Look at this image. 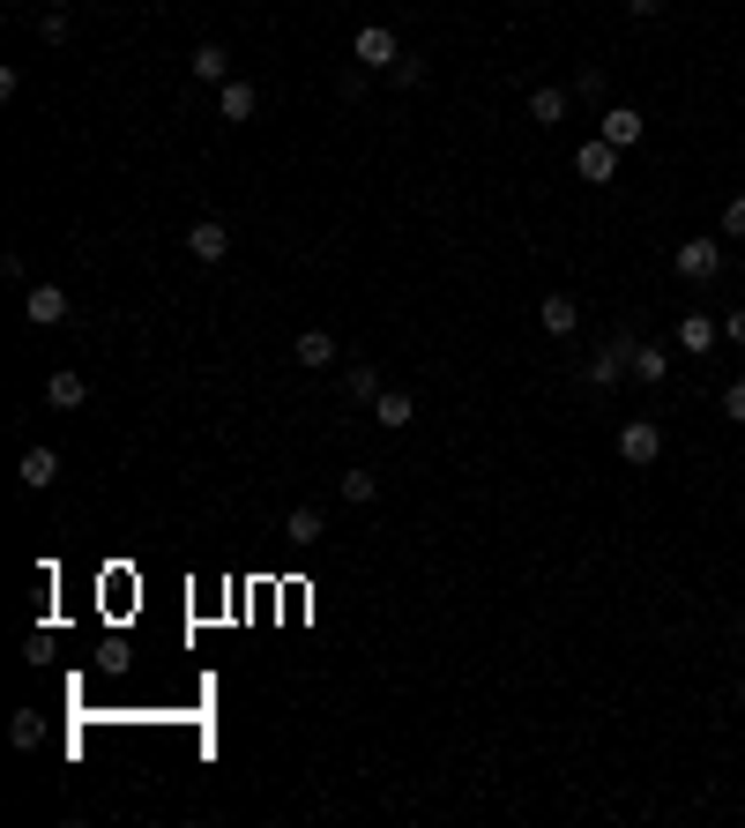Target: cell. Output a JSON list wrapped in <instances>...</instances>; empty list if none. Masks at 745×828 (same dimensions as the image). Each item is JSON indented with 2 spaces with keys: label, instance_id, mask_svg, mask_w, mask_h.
<instances>
[{
  "label": "cell",
  "instance_id": "6da1fadb",
  "mask_svg": "<svg viewBox=\"0 0 745 828\" xmlns=\"http://www.w3.org/2000/svg\"><path fill=\"white\" fill-rule=\"evenodd\" d=\"M350 60H358L366 76H388V68H396V60H403L396 30H388V23H366V30H358V38H350Z\"/></svg>",
  "mask_w": 745,
  "mask_h": 828
},
{
  "label": "cell",
  "instance_id": "7a4b0ae2",
  "mask_svg": "<svg viewBox=\"0 0 745 828\" xmlns=\"http://www.w3.org/2000/svg\"><path fill=\"white\" fill-rule=\"evenodd\" d=\"M670 269L686 276V284H716V276H723V247H716V239H678Z\"/></svg>",
  "mask_w": 745,
  "mask_h": 828
},
{
  "label": "cell",
  "instance_id": "3957f363",
  "mask_svg": "<svg viewBox=\"0 0 745 828\" xmlns=\"http://www.w3.org/2000/svg\"><path fill=\"white\" fill-rule=\"evenodd\" d=\"M619 455L634 463V471H648V463L664 455V426H656V418H626V426H619Z\"/></svg>",
  "mask_w": 745,
  "mask_h": 828
},
{
  "label": "cell",
  "instance_id": "277c9868",
  "mask_svg": "<svg viewBox=\"0 0 745 828\" xmlns=\"http://www.w3.org/2000/svg\"><path fill=\"white\" fill-rule=\"evenodd\" d=\"M254 112H261V90H254V82H239V76L217 82V120L224 127H247Z\"/></svg>",
  "mask_w": 745,
  "mask_h": 828
},
{
  "label": "cell",
  "instance_id": "5b68a950",
  "mask_svg": "<svg viewBox=\"0 0 745 828\" xmlns=\"http://www.w3.org/2000/svg\"><path fill=\"white\" fill-rule=\"evenodd\" d=\"M23 322H30V328H60V322H68V292H60V284H30Z\"/></svg>",
  "mask_w": 745,
  "mask_h": 828
},
{
  "label": "cell",
  "instance_id": "8992f818",
  "mask_svg": "<svg viewBox=\"0 0 745 828\" xmlns=\"http://www.w3.org/2000/svg\"><path fill=\"white\" fill-rule=\"evenodd\" d=\"M574 172L589 179V187H604V179L619 172V150H612V142H604V135H589V142H582V150H574Z\"/></svg>",
  "mask_w": 745,
  "mask_h": 828
},
{
  "label": "cell",
  "instance_id": "52a82bcc",
  "mask_svg": "<svg viewBox=\"0 0 745 828\" xmlns=\"http://www.w3.org/2000/svg\"><path fill=\"white\" fill-rule=\"evenodd\" d=\"M626 352H634V344H626V336H612V344L582 366V374H589V388H619V381H626Z\"/></svg>",
  "mask_w": 745,
  "mask_h": 828
},
{
  "label": "cell",
  "instance_id": "ba28073f",
  "mask_svg": "<svg viewBox=\"0 0 745 828\" xmlns=\"http://www.w3.org/2000/svg\"><path fill=\"white\" fill-rule=\"evenodd\" d=\"M596 135H604L612 150H634V142H642V112H634V105H604V120H596Z\"/></svg>",
  "mask_w": 745,
  "mask_h": 828
},
{
  "label": "cell",
  "instance_id": "9c48e42d",
  "mask_svg": "<svg viewBox=\"0 0 745 828\" xmlns=\"http://www.w3.org/2000/svg\"><path fill=\"white\" fill-rule=\"evenodd\" d=\"M187 254H195V262H224V254H231V231H224V217H201V225H187Z\"/></svg>",
  "mask_w": 745,
  "mask_h": 828
},
{
  "label": "cell",
  "instance_id": "30bf717a",
  "mask_svg": "<svg viewBox=\"0 0 745 828\" xmlns=\"http://www.w3.org/2000/svg\"><path fill=\"white\" fill-rule=\"evenodd\" d=\"M82 396H90V381L74 374V366H52V374H46V403H52V411H82Z\"/></svg>",
  "mask_w": 745,
  "mask_h": 828
},
{
  "label": "cell",
  "instance_id": "8fae6325",
  "mask_svg": "<svg viewBox=\"0 0 745 828\" xmlns=\"http://www.w3.org/2000/svg\"><path fill=\"white\" fill-rule=\"evenodd\" d=\"M291 358L306 366V374H321V366H336V336H328V328H298Z\"/></svg>",
  "mask_w": 745,
  "mask_h": 828
},
{
  "label": "cell",
  "instance_id": "7c38bea8",
  "mask_svg": "<svg viewBox=\"0 0 745 828\" xmlns=\"http://www.w3.org/2000/svg\"><path fill=\"white\" fill-rule=\"evenodd\" d=\"M574 112V90H559V82H545V90H529V120L537 127H559Z\"/></svg>",
  "mask_w": 745,
  "mask_h": 828
},
{
  "label": "cell",
  "instance_id": "4fadbf2b",
  "mask_svg": "<svg viewBox=\"0 0 745 828\" xmlns=\"http://www.w3.org/2000/svg\"><path fill=\"white\" fill-rule=\"evenodd\" d=\"M187 76H195V82H231V52H224L217 38H209V46L187 52Z\"/></svg>",
  "mask_w": 745,
  "mask_h": 828
},
{
  "label": "cell",
  "instance_id": "5bb4252c",
  "mask_svg": "<svg viewBox=\"0 0 745 828\" xmlns=\"http://www.w3.org/2000/svg\"><path fill=\"white\" fill-rule=\"evenodd\" d=\"M626 374L656 388V381H670V352L664 344H634V352H626Z\"/></svg>",
  "mask_w": 745,
  "mask_h": 828
},
{
  "label": "cell",
  "instance_id": "9a60e30c",
  "mask_svg": "<svg viewBox=\"0 0 745 828\" xmlns=\"http://www.w3.org/2000/svg\"><path fill=\"white\" fill-rule=\"evenodd\" d=\"M410 418H418V403L403 396V388H380V396H372V426L403 433V426H410Z\"/></svg>",
  "mask_w": 745,
  "mask_h": 828
},
{
  "label": "cell",
  "instance_id": "2e32d148",
  "mask_svg": "<svg viewBox=\"0 0 745 828\" xmlns=\"http://www.w3.org/2000/svg\"><path fill=\"white\" fill-rule=\"evenodd\" d=\"M716 336H723V322H708V314H686V322H678V352L708 358V352H716Z\"/></svg>",
  "mask_w": 745,
  "mask_h": 828
},
{
  "label": "cell",
  "instance_id": "e0dca14e",
  "mask_svg": "<svg viewBox=\"0 0 745 828\" xmlns=\"http://www.w3.org/2000/svg\"><path fill=\"white\" fill-rule=\"evenodd\" d=\"M537 322H545L552 336H574V328H582V306H574L567 292H545V306H537Z\"/></svg>",
  "mask_w": 745,
  "mask_h": 828
},
{
  "label": "cell",
  "instance_id": "ac0fdd59",
  "mask_svg": "<svg viewBox=\"0 0 745 828\" xmlns=\"http://www.w3.org/2000/svg\"><path fill=\"white\" fill-rule=\"evenodd\" d=\"M16 477H23L30 493H46L52 477H60V455H52V448H23V471H16Z\"/></svg>",
  "mask_w": 745,
  "mask_h": 828
},
{
  "label": "cell",
  "instance_id": "d6986e66",
  "mask_svg": "<svg viewBox=\"0 0 745 828\" xmlns=\"http://www.w3.org/2000/svg\"><path fill=\"white\" fill-rule=\"evenodd\" d=\"M321 530H328V515H321V507H291L284 538H291V545H321Z\"/></svg>",
  "mask_w": 745,
  "mask_h": 828
},
{
  "label": "cell",
  "instance_id": "ffe728a7",
  "mask_svg": "<svg viewBox=\"0 0 745 828\" xmlns=\"http://www.w3.org/2000/svg\"><path fill=\"white\" fill-rule=\"evenodd\" d=\"M8 739H16V747H38V739H46V717H38V709H16V724H8Z\"/></svg>",
  "mask_w": 745,
  "mask_h": 828
},
{
  "label": "cell",
  "instance_id": "44dd1931",
  "mask_svg": "<svg viewBox=\"0 0 745 828\" xmlns=\"http://www.w3.org/2000/svg\"><path fill=\"white\" fill-rule=\"evenodd\" d=\"M344 388H350V403H372V396H380V374H372L366 358H358V366L344 374Z\"/></svg>",
  "mask_w": 745,
  "mask_h": 828
},
{
  "label": "cell",
  "instance_id": "7402d4cb",
  "mask_svg": "<svg viewBox=\"0 0 745 828\" xmlns=\"http://www.w3.org/2000/svg\"><path fill=\"white\" fill-rule=\"evenodd\" d=\"M372 493H380V477H372V471H344V501H358V507H366Z\"/></svg>",
  "mask_w": 745,
  "mask_h": 828
},
{
  "label": "cell",
  "instance_id": "603a6c76",
  "mask_svg": "<svg viewBox=\"0 0 745 828\" xmlns=\"http://www.w3.org/2000/svg\"><path fill=\"white\" fill-rule=\"evenodd\" d=\"M38 38H46V46H68V8H46V16H38Z\"/></svg>",
  "mask_w": 745,
  "mask_h": 828
},
{
  "label": "cell",
  "instance_id": "cb8c5ba5",
  "mask_svg": "<svg viewBox=\"0 0 745 828\" xmlns=\"http://www.w3.org/2000/svg\"><path fill=\"white\" fill-rule=\"evenodd\" d=\"M574 98H582V105L604 98V68H582V76H574Z\"/></svg>",
  "mask_w": 745,
  "mask_h": 828
},
{
  "label": "cell",
  "instance_id": "d4e9b609",
  "mask_svg": "<svg viewBox=\"0 0 745 828\" xmlns=\"http://www.w3.org/2000/svg\"><path fill=\"white\" fill-rule=\"evenodd\" d=\"M723 239H745V195L723 201Z\"/></svg>",
  "mask_w": 745,
  "mask_h": 828
},
{
  "label": "cell",
  "instance_id": "484cf974",
  "mask_svg": "<svg viewBox=\"0 0 745 828\" xmlns=\"http://www.w3.org/2000/svg\"><path fill=\"white\" fill-rule=\"evenodd\" d=\"M723 418H731V426H745V381H731V388H723Z\"/></svg>",
  "mask_w": 745,
  "mask_h": 828
},
{
  "label": "cell",
  "instance_id": "4316f807",
  "mask_svg": "<svg viewBox=\"0 0 745 828\" xmlns=\"http://www.w3.org/2000/svg\"><path fill=\"white\" fill-rule=\"evenodd\" d=\"M388 76H396L403 90H418V82H425V60H410V52H403V60H396V68H388Z\"/></svg>",
  "mask_w": 745,
  "mask_h": 828
},
{
  "label": "cell",
  "instance_id": "83f0119b",
  "mask_svg": "<svg viewBox=\"0 0 745 828\" xmlns=\"http://www.w3.org/2000/svg\"><path fill=\"white\" fill-rule=\"evenodd\" d=\"M723 336H731V344H745V306H731V322H723Z\"/></svg>",
  "mask_w": 745,
  "mask_h": 828
},
{
  "label": "cell",
  "instance_id": "f1b7e54d",
  "mask_svg": "<svg viewBox=\"0 0 745 828\" xmlns=\"http://www.w3.org/2000/svg\"><path fill=\"white\" fill-rule=\"evenodd\" d=\"M656 8H664V0H626V16H634V23H648Z\"/></svg>",
  "mask_w": 745,
  "mask_h": 828
},
{
  "label": "cell",
  "instance_id": "f546056e",
  "mask_svg": "<svg viewBox=\"0 0 745 828\" xmlns=\"http://www.w3.org/2000/svg\"><path fill=\"white\" fill-rule=\"evenodd\" d=\"M738 634H745V604H738Z\"/></svg>",
  "mask_w": 745,
  "mask_h": 828
},
{
  "label": "cell",
  "instance_id": "4dcf8cb0",
  "mask_svg": "<svg viewBox=\"0 0 745 828\" xmlns=\"http://www.w3.org/2000/svg\"><path fill=\"white\" fill-rule=\"evenodd\" d=\"M738 702H745V679H738Z\"/></svg>",
  "mask_w": 745,
  "mask_h": 828
}]
</instances>
